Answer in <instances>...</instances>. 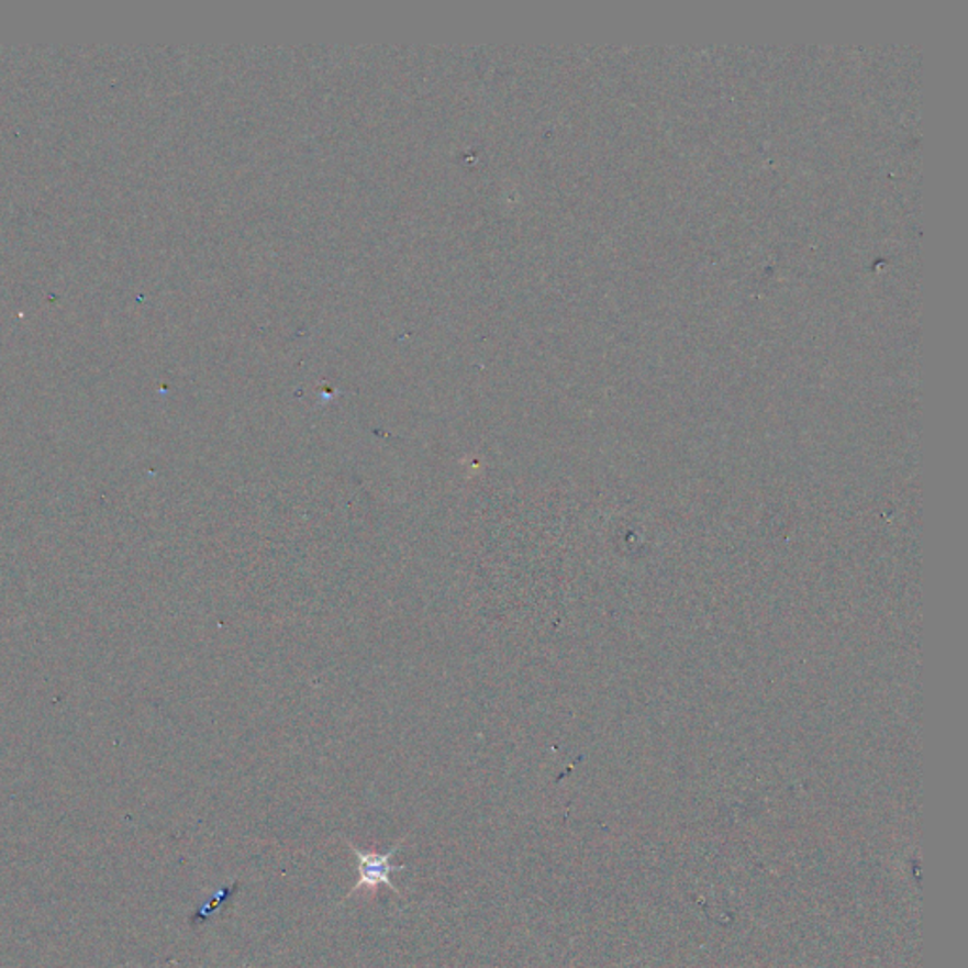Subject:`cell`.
Returning <instances> with one entry per match:
<instances>
[{
    "instance_id": "1",
    "label": "cell",
    "mask_w": 968,
    "mask_h": 968,
    "mask_svg": "<svg viewBox=\"0 0 968 968\" xmlns=\"http://www.w3.org/2000/svg\"><path fill=\"white\" fill-rule=\"evenodd\" d=\"M400 846L401 842H398V846L392 847L388 854H372V852H367L366 854V852H361L358 847L351 846L353 854L358 857V881H356V886L351 889L348 894H354L356 891H361V889H377L379 886H387V888L392 889L393 893L401 894L398 889L393 888V883L390 881V874L405 870V867L392 865V857Z\"/></svg>"
}]
</instances>
